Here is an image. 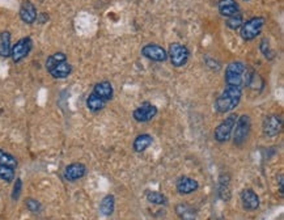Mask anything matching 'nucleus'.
Wrapping results in <instances>:
<instances>
[{"mask_svg":"<svg viewBox=\"0 0 284 220\" xmlns=\"http://www.w3.org/2000/svg\"><path fill=\"white\" fill-rule=\"evenodd\" d=\"M242 97V88L225 85L221 95L216 99L215 110L220 114H225L232 111L238 107Z\"/></svg>","mask_w":284,"mask_h":220,"instance_id":"1","label":"nucleus"},{"mask_svg":"<svg viewBox=\"0 0 284 220\" xmlns=\"http://www.w3.org/2000/svg\"><path fill=\"white\" fill-rule=\"evenodd\" d=\"M249 76V71L242 62L234 61L230 62L225 69L224 79H225V85H232V87L242 88L246 85V80Z\"/></svg>","mask_w":284,"mask_h":220,"instance_id":"2","label":"nucleus"},{"mask_svg":"<svg viewBox=\"0 0 284 220\" xmlns=\"http://www.w3.org/2000/svg\"><path fill=\"white\" fill-rule=\"evenodd\" d=\"M265 25L266 19L263 16H254L242 24L241 28H240V36L244 41H253L261 35Z\"/></svg>","mask_w":284,"mask_h":220,"instance_id":"3","label":"nucleus"},{"mask_svg":"<svg viewBox=\"0 0 284 220\" xmlns=\"http://www.w3.org/2000/svg\"><path fill=\"white\" fill-rule=\"evenodd\" d=\"M236 129H233V143L236 146H242L249 138L250 130H252V122L248 114H242L237 118Z\"/></svg>","mask_w":284,"mask_h":220,"instance_id":"4","label":"nucleus"},{"mask_svg":"<svg viewBox=\"0 0 284 220\" xmlns=\"http://www.w3.org/2000/svg\"><path fill=\"white\" fill-rule=\"evenodd\" d=\"M168 58H169L170 63L174 67L180 69L184 67L188 63L189 58H190V51L185 45L178 43V42H173L169 46V51H168Z\"/></svg>","mask_w":284,"mask_h":220,"instance_id":"5","label":"nucleus"},{"mask_svg":"<svg viewBox=\"0 0 284 220\" xmlns=\"http://www.w3.org/2000/svg\"><path fill=\"white\" fill-rule=\"evenodd\" d=\"M237 118V114H230V115H228V117L216 127L215 133H214V138H215L216 142H219V143H227V142L229 141L230 137H232V133H233L234 125H236Z\"/></svg>","mask_w":284,"mask_h":220,"instance_id":"6","label":"nucleus"},{"mask_svg":"<svg viewBox=\"0 0 284 220\" xmlns=\"http://www.w3.org/2000/svg\"><path fill=\"white\" fill-rule=\"evenodd\" d=\"M33 47V41L31 37H24L16 42L11 47V58L15 63H19L29 55Z\"/></svg>","mask_w":284,"mask_h":220,"instance_id":"7","label":"nucleus"},{"mask_svg":"<svg viewBox=\"0 0 284 220\" xmlns=\"http://www.w3.org/2000/svg\"><path fill=\"white\" fill-rule=\"evenodd\" d=\"M142 55L148 61L162 63L168 59V51L158 43H148L142 47Z\"/></svg>","mask_w":284,"mask_h":220,"instance_id":"8","label":"nucleus"},{"mask_svg":"<svg viewBox=\"0 0 284 220\" xmlns=\"http://www.w3.org/2000/svg\"><path fill=\"white\" fill-rule=\"evenodd\" d=\"M282 127H283V121H282V117H279L277 114L267 115L263 123H262L263 134L269 138H274L279 135L282 131Z\"/></svg>","mask_w":284,"mask_h":220,"instance_id":"9","label":"nucleus"},{"mask_svg":"<svg viewBox=\"0 0 284 220\" xmlns=\"http://www.w3.org/2000/svg\"><path fill=\"white\" fill-rule=\"evenodd\" d=\"M158 108L152 105V104H143L142 107L136 108V109L132 111V117L136 122H148L151 119H154L156 115H158Z\"/></svg>","mask_w":284,"mask_h":220,"instance_id":"10","label":"nucleus"},{"mask_svg":"<svg viewBox=\"0 0 284 220\" xmlns=\"http://www.w3.org/2000/svg\"><path fill=\"white\" fill-rule=\"evenodd\" d=\"M37 9H35L34 4L31 0H24L21 5H20V19L28 25H32L37 21Z\"/></svg>","mask_w":284,"mask_h":220,"instance_id":"11","label":"nucleus"},{"mask_svg":"<svg viewBox=\"0 0 284 220\" xmlns=\"http://www.w3.org/2000/svg\"><path fill=\"white\" fill-rule=\"evenodd\" d=\"M85 175H87V168H85L84 164L81 163L69 164V165L65 167L64 172H63L64 179L69 181V183H73V181L83 179Z\"/></svg>","mask_w":284,"mask_h":220,"instance_id":"12","label":"nucleus"},{"mask_svg":"<svg viewBox=\"0 0 284 220\" xmlns=\"http://www.w3.org/2000/svg\"><path fill=\"white\" fill-rule=\"evenodd\" d=\"M240 199H241L242 207L248 211H254L259 207V198L253 189L242 190Z\"/></svg>","mask_w":284,"mask_h":220,"instance_id":"13","label":"nucleus"},{"mask_svg":"<svg viewBox=\"0 0 284 220\" xmlns=\"http://www.w3.org/2000/svg\"><path fill=\"white\" fill-rule=\"evenodd\" d=\"M218 11L223 17L228 19L230 16L236 15L240 12V7L236 0H219L218 3Z\"/></svg>","mask_w":284,"mask_h":220,"instance_id":"14","label":"nucleus"},{"mask_svg":"<svg viewBox=\"0 0 284 220\" xmlns=\"http://www.w3.org/2000/svg\"><path fill=\"white\" fill-rule=\"evenodd\" d=\"M49 73H50L54 79H65V77H68L72 73V66L69 65L67 61L59 62L55 66H53L51 69L47 70Z\"/></svg>","mask_w":284,"mask_h":220,"instance_id":"15","label":"nucleus"},{"mask_svg":"<svg viewBox=\"0 0 284 220\" xmlns=\"http://www.w3.org/2000/svg\"><path fill=\"white\" fill-rule=\"evenodd\" d=\"M177 191L181 194V195H188V194L194 193L199 185L196 183L194 179H190V177H181L176 183Z\"/></svg>","mask_w":284,"mask_h":220,"instance_id":"16","label":"nucleus"},{"mask_svg":"<svg viewBox=\"0 0 284 220\" xmlns=\"http://www.w3.org/2000/svg\"><path fill=\"white\" fill-rule=\"evenodd\" d=\"M93 93H96L98 97H101L102 100H105L106 103H109L110 100L113 99V95H114V89H113V85L110 81H100L97 83L93 88Z\"/></svg>","mask_w":284,"mask_h":220,"instance_id":"17","label":"nucleus"},{"mask_svg":"<svg viewBox=\"0 0 284 220\" xmlns=\"http://www.w3.org/2000/svg\"><path fill=\"white\" fill-rule=\"evenodd\" d=\"M154 143V138L151 137L150 134H140L138 137L135 138L134 145H132V148H134L135 152L138 153H142L144 152L148 147H151Z\"/></svg>","mask_w":284,"mask_h":220,"instance_id":"18","label":"nucleus"},{"mask_svg":"<svg viewBox=\"0 0 284 220\" xmlns=\"http://www.w3.org/2000/svg\"><path fill=\"white\" fill-rule=\"evenodd\" d=\"M218 193H219V197L223 201H229L230 199V177L228 175L220 176Z\"/></svg>","mask_w":284,"mask_h":220,"instance_id":"19","label":"nucleus"},{"mask_svg":"<svg viewBox=\"0 0 284 220\" xmlns=\"http://www.w3.org/2000/svg\"><path fill=\"white\" fill-rule=\"evenodd\" d=\"M11 33L7 31L1 32V33H0V57H11Z\"/></svg>","mask_w":284,"mask_h":220,"instance_id":"20","label":"nucleus"},{"mask_svg":"<svg viewBox=\"0 0 284 220\" xmlns=\"http://www.w3.org/2000/svg\"><path fill=\"white\" fill-rule=\"evenodd\" d=\"M176 213L181 220H196L195 211L189 203H178L176 206Z\"/></svg>","mask_w":284,"mask_h":220,"instance_id":"21","label":"nucleus"},{"mask_svg":"<svg viewBox=\"0 0 284 220\" xmlns=\"http://www.w3.org/2000/svg\"><path fill=\"white\" fill-rule=\"evenodd\" d=\"M106 104L108 103H106L105 100L98 97V96H97L96 93H93V92L88 96V99H87V107H88V109L91 110V111H93V113H97V111L104 109Z\"/></svg>","mask_w":284,"mask_h":220,"instance_id":"22","label":"nucleus"},{"mask_svg":"<svg viewBox=\"0 0 284 220\" xmlns=\"http://www.w3.org/2000/svg\"><path fill=\"white\" fill-rule=\"evenodd\" d=\"M115 207V199L113 195H106V197L101 201L100 203V213L104 217H110L114 213Z\"/></svg>","mask_w":284,"mask_h":220,"instance_id":"23","label":"nucleus"},{"mask_svg":"<svg viewBox=\"0 0 284 220\" xmlns=\"http://www.w3.org/2000/svg\"><path fill=\"white\" fill-rule=\"evenodd\" d=\"M147 201L152 203V205L158 206H165L168 203L165 195L158 193V191H147Z\"/></svg>","mask_w":284,"mask_h":220,"instance_id":"24","label":"nucleus"},{"mask_svg":"<svg viewBox=\"0 0 284 220\" xmlns=\"http://www.w3.org/2000/svg\"><path fill=\"white\" fill-rule=\"evenodd\" d=\"M244 24V19H242V15L238 12L236 15L230 16L228 19H225V25L229 28L230 31H237L241 28V25Z\"/></svg>","mask_w":284,"mask_h":220,"instance_id":"25","label":"nucleus"},{"mask_svg":"<svg viewBox=\"0 0 284 220\" xmlns=\"http://www.w3.org/2000/svg\"><path fill=\"white\" fill-rule=\"evenodd\" d=\"M259 50H261L262 55L266 58V59H274L275 57V53H274L273 50H271V46H270V41L267 38H262L261 43H259Z\"/></svg>","mask_w":284,"mask_h":220,"instance_id":"26","label":"nucleus"},{"mask_svg":"<svg viewBox=\"0 0 284 220\" xmlns=\"http://www.w3.org/2000/svg\"><path fill=\"white\" fill-rule=\"evenodd\" d=\"M0 165H5V167L16 168L17 167V160L12 155L7 153L0 149Z\"/></svg>","mask_w":284,"mask_h":220,"instance_id":"27","label":"nucleus"},{"mask_svg":"<svg viewBox=\"0 0 284 220\" xmlns=\"http://www.w3.org/2000/svg\"><path fill=\"white\" fill-rule=\"evenodd\" d=\"M15 179V168L5 167V165H0V180L12 183Z\"/></svg>","mask_w":284,"mask_h":220,"instance_id":"28","label":"nucleus"},{"mask_svg":"<svg viewBox=\"0 0 284 220\" xmlns=\"http://www.w3.org/2000/svg\"><path fill=\"white\" fill-rule=\"evenodd\" d=\"M63 61H67V55L63 53H55L53 54V55H50V57L47 58L46 61V70L51 69L53 66H55L57 63H59V62H63Z\"/></svg>","mask_w":284,"mask_h":220,"instance_id":"29","label":"nucleus"},{"mask_svg":"<svg viewBox=\"0 0 284 220\" xmlns=\"http://www.w3.org/2000/svg\"><path fill=\"white\" fill-rule=\"evenodd\" d=\"M25 206H27V209L29 210L31 213H39L41 209H42L41 203H39L38 201H35V199H32V198L25 201Z\"/></svg>","mask_w":284,"mask_h":220,"instance_id":"30","label":"nucleus"},{"mask_svg":"<svg viewBox=\"0 0 284 220\" xmlns=\"http://www.w3.org/2000/svg\"><path fill=\"white\" fill-rule=\"evenodd\" d=\"M21 190H23V181L20 179L16 180L15 186H13V191H12V199L13 201H17L20 198V194H21Z\"/></svg>","mask_w":284,"mask_h":220,"instance_id":"31","label":"nucleus"},{"mask_svg":"<svg viewBox=\"0 0 284 220\" xmlns=\"http://www.w3.org/2000/svg\"><path fill=\"white\" fill-rule=\"evenodd\" d=\"M37 20H38V23H45V21H47L49 20V15H46V13H41V15L37 16Z\"/></svg>","mask_w":284,"mask_h":220,"instance_id":"32","label":"nucleus"},{"mask_svg":"<svg viewBox=\"0 0 284 220\" xmlns=\"http://www.w3.org/2000/svg\"><path fill=\"white\" fill-rule=\"evenodd\" d=\"M283 175L279 176V190H281V194L283 195Z\"/></svg>","mask_w":284,"mask_h":220,"instance_id":"33","label":"nucleus"},{"mask_svg":"<svg viewBox=\"0 0 284 220\" xmlns=\"http://www.w3.org/2000/svg\"><path fill=\"white\" fill-rule=\"evenodd\" d=\"M244 1H249V0H244Z\"/></svg>","mask_w":284,"mask_h":220,"instance_id":"34","label":"nucleus"}]
</instances>
